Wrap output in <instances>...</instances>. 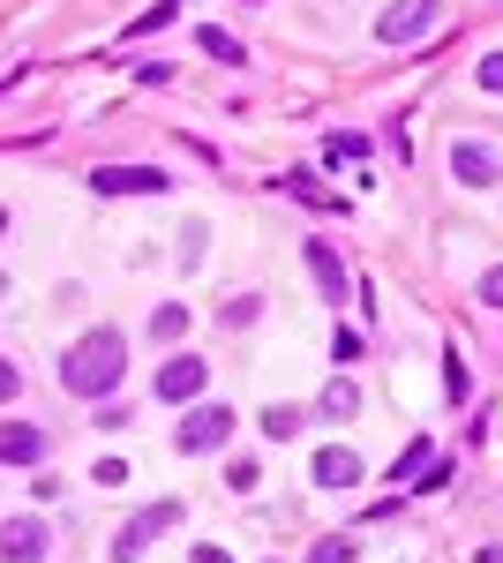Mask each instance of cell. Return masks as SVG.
I'll use <instances>...</instances> for the list:
<instances>
[{
    "label": "cell",
    "mask_w": 503,
    "mask_h": 563,
    "mask_svg": "<svg viewBox=\"0 0 503 563\" xmlns=\"http://www.w3.org/2000/svg\"><path fill=\"white\" fill-rule=\"evenodd\" d=\"M121 376H128V339L106 323L61 353V390H76V398H106V390H121Z\"/></svg>",
    "instance_id": "1"
},
{
    "label": "cell",
    "mask_w": 503,
    "mask_h": 563,
    "mask_svg": "<svg viewBox=\"0 0 503 563\" xmlns=\"http://www.w3.org/2000/svg\"><path fill=\"white\" fill-rule=\"evenodd\" d=\"M173 526H181V504H173V496H166V504H143V511L113 533V563H135L151 541H158V533H173Z\"/></svg>",
    "instance_id": "2"
},
{
    "label": "cell",
    "mask_w": 503,
    "mask_h": 563,
    "mask_svg": "<svg viewBox=\"0 0 503 563\" xmlns=\"http://www.w3.org/2000/svg\"><path fill=\"white\" fill-rule=\"evenodd\" d=\"M233 435V406H196V413H181V429H173V451L181 459H204Z\"/></svg>",
    "instance_id": "3"
},
{
    "label": "cell",
    "mask_w": 503,
    "mask_h": 563,
    "mask_svg": "<svg viewBox=\"0 0 503 563\" xmlns=\"http://www.w3.org/2000/svg\"><path fill=\"white\" fill-rule=\"evenodd\" d=\"M428 23H444V0H391L376 15V45H414Z\"/></svg>",
    "instance_id": "4"
},
{
    "label": "cell",
    "mask_w": 503,
    "mask_h": 563,
    "mask_svg": "<svg viewBox=\"0 0 503 563\" xmlns=\"http://www.w3.org/2000/svg\"><path fill=\"white\" fill-rule=\"evenodd\" d=\"M45 549H53V526L39 511H15L0 526V563H45Z\"/></svg>",
    "instance_id": "5"
},
{
    "label": "cell",
    "mask_w": 503,
    "mask_h": 563,
    "mask_svg": "<svg viewBox=\"0 0 503 563\" xmlns=\"http://www.w3.org/2000/svg\"><path fill=\"white\" fill-rule=\"evenodd\" d=\"M90 188H98V196H166L173 180L158 174V166H98Z\"/></svg>",
    "instance_id": "6"
},
{
    "label": "cell",
    "mask_w": 503,
    "mask_h": 563,
    "mask_svg": "<svg viewBox=\"0 0 503 563\" xmlns=\"http://www.w3.org/2000/svg\"><path fill=\"white\" fill-rule=\"evenodd\" d=\"M204 361H196V353H181V361H166V368H158V398H166V406H196V398H204Z\"/></svg>",
    "instance_id": "7"
},
{
    "label": "cell",
    "mask_w": 503,
    "mask_h": 563,
    "mask_svg": "<svg viewBox=\"0 0 503 563\" xmlns=\"http://www.w3.org/2000/svg\"><path fill=\"white\" fill-rule=\"evenodd\" d=\"M451 174H459L466 188H496V180H503V158L489 151V143H451Z\"/></svg>",
    "instance_id": "8"
},
{
    "label": "cell",
    "mask_w": 503,
    "mask_h": 563,
    "mask_svg": "<svg viewBox=\"0 0 503 563\" xmlns=\"http://www.w3.org/2000/svg\"><path fill=\"white\" fill-rule=\"evenodd\" d=\"M361 474H369V466H361L353 443H324V451H316V481H324V488H353Z\"/></svg>",
    "instance_id": "9"
},
{
    "label": "cell",
    "mask_w": 503,
    "mask_h": 563,
    "mask_svg": "<svg viewBox=\"0 0 503 563\" xmlns=\"http://www.w3.org/2000/svg\"><path fill=\"white\" fill-rule=\"evenodd\" d=\"M39 459H45V435L31 421H8L0 429V466H39Z\"/></svg>",
    "instance_id": "10"
},
{
    "label": "cell",
    "mask_w": 503,
    "mask_h": 563,
    "mask_svg": "<svg viewBox=\"0 0 503 563\" xmlns=\"http://www.w3.org/2000/svg\"><path fill=\"white\" fill-rule=\"evenodd\" d=\"M308 271H316V294L324 301H346L353 286H346V263L331 256V241H308Z\"/></svg>",
    "instance_id": "11"
},
{
    "label": "cell",
    "mask_w": 503,
    "mask_h": 563,
    "mask_svg": "<svg viewBox=\"0 0 503 563\" xmlns=\"http://www.w3.org/2000/svg\"><path fill=\"white\" fill-rule=\"evenodd\" d=\"M196 45H204L210 60H226V68H241V60H249V53H241V38H233V31H218V23H204V31H196Z\"/></svg>",
    "instance_id": "12"
},
{
    "label": "cell",
    "mask_w": 503,
    "mask_h": 563,
    "mask_svg": "<svg viewBox=\"0 0 503 563\" xmlns=\"http://www.w3.org/2000/svg\"><path fill=\"white\" fill-rule=\"evenodd\" d=\"M173 15H181V0H151V8H143V15H135V23L121 31V38H151V31H166Z\"/></svg>",
    "instance_id": "13"
},
{
    "label": "cell",
    "mask_w": 503,
    "mask_h": 563,
    "mask_svg": "<svg viewBox=\"0 0 503 563\" xmlns=\"http://www.w3.org/2000/svg\"><path fill=\"white\" fill-rule=\"evenodd\" d=\"M316 406H324V413H331V421H346V413H353V406H361V390L346 384V376H331V384H324V398H316Z\"/></svg>",
    "instance_id": "14"
},
{
    "label": "cell",
    "mask_w": 503,
    "mask_h": 563,
    "mask_svg": "<svg viewBox=\"0 0 503 563\" xmlns=\"http://www.w3.org/2000/svg\"><path fill=\"white\" fill-rule=\"evenodd\" d=\"M181 331H188V308H181V301H166L158 316H151V339H166V346H173Z\"/></svg>",
    "instance_id": "15"
},
{
    "label": "cell",
    "mask_w": 503,
    "mask_h": 563,
    "mask_svg": "<svg viewBox=\"0 0 503 563\" xmlns=\"http://www.w3.org/2000/svg\"><path fill=\"white\" fill-rule=\"evenodd\" d=\"M255 316H263V294H233L226 301V331H249Z\"/></svg>",
    "instance_id": "16"
},
{
    "label": "cell",
    "mask_w": 503,
    "mask_h": 563,
    "mask_svg": "<svg viewBox=\"0 0 503 563\" xmlns=\"http://www.w3.org/2000/svg\"><path fill=\"white\" fill-rule=\"evenodd\" d=\"M324 158H331V166H353V158H369V135H331V143H324Z\"/></svg>",
    "instance_id": "17"
},
{
    "label": "cell",
    "mask_w": 503,
    "mask_h": 563,
    "mask_svg": "<svg viewBox=\"0 0 503 563\" xmlns=\"http://www.w3.org/2000/svg\"><path fill=\"white\" fill-rule=\"evenodd\" d=\"M473 90H496V98H503V53H481V68H473Z\"/></svg>",
    "instance_id": "18"
},
{
    "label": "cell",
    "mask_w": 503,
    "mask_h": 563,
    "mask_svg": "<svg viewBox=\"0 0 503 563\" xmlns=\"http://www.w3.org/2000/svg\"><path fill=\"white\" fill-rule=\"evenodd\" d=\"M444 384H451V398H459V406L473 398V384H466V361H459V353H444Z\"/></svg>",
    "instance_id": "19"
},
{
    "label": "cell",
    "mask_w": 503,
    "mask_h": 563,
    "mask_svg": "<svg viewBox=\"0 0 503 563\" xmlns=\"http://www.w3.org/2000/svg\"><path fill=\"white\" fill-rule=\"evenodd\" d=\"M294 429H300L294 406H271V413H263V435H294Z\"/></svg>",
    "instance_id": "20"
},
{
    "label": "cell",
    "mask_w": 503,
    "mask_h": 563,
    "mask_svg": "<svg viewBox=\"0 0 503 563\" xmlns=\"http://www.w3.org/2000/svg\"><path fill=\"white\" fill-rule=\"evenodd\" d=\"M308 563H353V541H316Z\"/></svg>",
    "instance_id": "21"
},
{
    "label": "cell",
    "mask_w": 503,
    "mask_h": 563,
    "mask_svg": "<svg viewBox=\"0 0 503 563\" xmlns=\"http://www.w3.org/2000/svg\"><path fill=\"white\" fill-rule=\"evenodd\" d=\"M15 398H23V368H15V361H0V406H15Z\"/></svg>",
    "instance_id": "22"
},
{
    "label": "cell",
    "mask_w": 503,
    "mask_h": 563,
    "mask_svg": "<svg viewBox=\"0 0 503 563\" xmlns=\"http://www.w3.org/2000/svg\"><path fill=\"white\" fill-rule=\"evenodd\" d=\"M481 308H503V263H496V271H481Z\"/></svg>",
    "instance_id": "23"
},
{
    "label": "cell",
    "mask_w": 503,
    "mask_h": 563,
    "mask_svg": "<svg viewBox=\"0 0 503 563\" xmlns=\"http://www.w3.org/2000/svg\"><path fill=\"white\" fill-rule=\"evenodd\" d=\"M473 563H503V541H481V549H473Z\"/></svg>",
    "instance_id": "24"
},
{
    "label": "cell",
    "mask_w": 503,
    "mask_h": 563,
    "mask_svg": "<svg viewBox=\"0 0 503 563\" xmlns=\"http://www.w3.org/2000/svg\"><path fill=\"white\" fill-rule=\"evenodd\" d=\"M196 563H233V556H226V549H210V541H204V549H196Z\"/></svg>",
    "instance_id": "25"
},
{
    "label": "cell",
    "mask_w": 503,
    "mask_h": 563,
    "mask_svg": "<svg viewBox=\"0 0 503 563\" xmlns=\"http://www.w3.org/2000/svg\"><path fill=\"white\" fill-rule=\"evenodd\" d=\"M0 294H8V271H0Z\"/></svg>",
    "instance_id": "26"
},
{
    "label": "cell",
    "mask_w": 503,
    "mask_h": 563,
    "mask_svg": "<svg viewBox=\"0 0 503 563\" xmlns=\"http://www.w3.org/2000/svg\"><path fill=\"white\" fill-rule=\"evenodd\" d=\"M0 233H8V211H0Z\"/></svg>",
    "instance_id": "27"
}]
</instances>
